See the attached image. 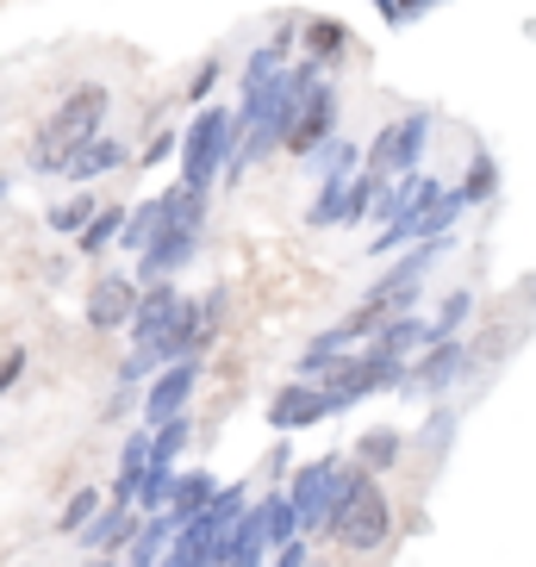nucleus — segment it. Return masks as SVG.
<instances>
[{
    "label": "nucleus",
    "instance_id": "28",
    "mask_svg": "<svg viewBox=\"0 0 536 567\" xmlns=\"http://www.w3.org/2000/svg\"><path fill=\"white\" fill-rule=\"evenodd\" d=\"M450 431H455V405H443V412H436L431 424H424V436H419V443H424V450H436V455H443V450H450Z\"/></svg>",
    "mask_w": 536,
    "mask_h": 567
},
{
    "label": "nucleus",
    "instance_id": "30",
    "mask_svg": "<svg viewBox=\"0 0 536 567\" xmlns=\"http://www.w3.org/2000/svg\"><path fill=\"white\" fill-rule=\"evenodd\" d=\"M213 82H218V56H206V63L194 69V87H187V94H194V101H206V94H213Z\"/></svg>",
    "mask_w": 536,
    "mask_h": 567
},
{
    "label": "nucleus",
    "instance_id": "1",
    "mask_svg": "<svg viewBox=\"0 0 536 567\" xmlns=\"http://www.w3.org/2000/svg\"><path fill=\"white\" fill-rule=\"evenodd\" d=\"M319 536H337L350 555H374L393 536V499L381 493L374 474L362 467H337V486H331V505H324V524Z\"/></svg>",
    "mask_w": 536,
    "mask_h": 567
},
{
    "label": "nucleus",
    "instance_id": "32",
    "mask_svg": "<svg viewBox=\"0 0 536 567\" xmlns=\"http://www.w3.org/2000/svg\"><path fill=\"white\" fill-rule=\"evenodd\" d=\"M436 0H393V13H400V25H412L419 13H431Z\"/></svg>",
    "mask_w": 536,
    "mask_h": 567
},
{
    "label": "nucleus",
    "instance_id": "35",
    "mask_svg": "<svg viewBox=\"0 0 536 567\" xmlns=\"http://www.w3.org/2000/svg\"><path fill=\"white\" fill-rule=\"evenodd\" d=\"M7 187H13V182H0V200H7Z\"/></svg>",
    "mask_w": 536,
    "mask_h": 567
},
{
    "label": "nucleus",
    "instance_id": "7",
    "mask_svg": "<svg viewBox=\"0 0 536 567\" xmlns=\"http://www.w3.org/2000/svg\"><path fill=\"white\" fill-rule=\"evenodd\" d=\"M331 132H337V87L319 75V82L306 87V101H300V113H293V125H287L281 151L287 156H319L324 144H331Z\"/></svg>",
    "mask_w": 536,
    "mask_h": 567
},
{
    "label": "nucleus",
    "instance_id": "14",
    "mask_svg": "<svg viewBox=\"0 0 536 567\" xmlns=\"http://www.w3.org/2000/svg\"><path fill=\"white\" fill-rule=\"evenodd\" d=\"M213 493H218V481L206 474V467H194V474H175V481H168V493H163V517H168V530H182L187 517H200Z\"/></svg>",
    "mask_w": 536,
    "mask_h": 567
},
{
    "label": "nucleus",
    "instance_id": "18",
    "mask_svg": "<svg viewBox=\"0 0 536 567\" xmlns=\"http://www.w3.org/2000/svg\"><path fill=\"white\" fill-rule=\"evenodd\" d=\"M400 455H405V431H393V424H374V431H362V443H355V467L374 474V481H381Z\"/></svg>",
    "mask_w": 536,
    "mask_h": 567
},
{
    "label": "nucleus",
    "instance_id": "10",
    "mask_svg": "<svg viewBox=\"0 0 536 567\" xmlns=\"http://www.w3.org/2000/svg\"><path fill=\"white\" fill-rule=\"evenodd\" d=\"M319 417H337V405H331V393H324L319 381H287L275 400H268V424L281 436H293V431H306V424H319Z\"/></svg>",
    "mask_w": 536,
    "mask_h": 567
},
{
    "label": "nucleus",
    "instance_id": "5",
    "mask_svg": "<svg viewBox=\"0 0 536 567\" xmlns=\"http://www.w3.org/2000/svg\"><path fill=\"white\" fill-rule=\"evenodd\" d=\"M431 125L436 118L424 113H400V118H386L381 132H374L369 156H362V175H374V182H400V175H412L424 156V144H431Z\"/></svg>",
    "mask_w": 536,
    "mask_h": 567
},
{
    "label": "nucleus",
    "instance_id": "9",
    "mask_svg": "<svg viewBox=\"0 0 536 567\" xmlns=\"http://www.w3.org/2000/svg\"><path fill=\"white\" fill-rule=\"evenodd\" d=\"M337 455H319V462H306L287 474V505H293V517H300V530H319L324 524V505H331V486H337Z\"/></svg>",
    "mask_w": 536,
    "mask_h": 567
},
{
    "label": "nucleus",
    "instance_id": "6",
    "mask_svg": "<svg viewBox=\"0 0 536 567\" xmlns=\"http://www.w3.org/2000/svg\"><path fill=\"white\" fill-rule=\"evenodd\" d=\"M400 355H386L381 343H369V350H355V355H343V362L324 374V393H331V405L337 412H350V405H362L369 393H386V386H400Z\"/></svg>",
    "mask_w": 536,
    "mask_h": 567
},
{
    "label": "nucleus",
    "instance_id": "22",
    "mask_svg": "<svg viewBox=\"0 0 536 567\" xmlns=\"http://www.w3.org/2000/svg\"><path fill=\"white\" fill-rule=\"evenodd\" d=\"M293 32V25H287ZM287 32L275 38V44H262V51H250V63H244V94H262L275 75H281V63H287Z\"/></svg>",
    "mask_w": 536,
    "mask_h": 567
},
{
    "label": "nucleus",
    "instance_id": "33",
    "mask_svg": "<svg viewBox=\"0 0 536 567\" xmlns=\"http://www.w3.org/2000/svg\"><path fill=\"white\" fill-rule=\"evenodd\" d=\"M369 7H381V19H386V25H400V13H393V0H369Z\"/></svg>",
    "mask_w": 536,
    "mask_h": 567
},
{
    "label": "nucleus",
    "instance_id": "20",
    "mask_svg": "<svg viewBox=\"0 0 536 567\" xmlns=\"http://www.w3.org/2000/svg\"><path fill=\"white\" fill-rule=\"evenodd\" d=\"M300 38H306V56H312L319 69H324V63H337V56L350 51V32H343L337 19H306Z\"/></svg>",
    "mask_w": 536,
    "mask_h": 567
},
{
    "label": "nucleus",
    "instance_id": "13",
    "mask_svg": "<svg viewBox=\"0 0 536 567\" xmlns=\"http://www.w3.org/2000/svg\"><path fill=\"white\" fill-rule=\"evenodd\" d=\"M132 530H137L132 505H106V499H101V512L87 517L75 536H82V549H87V555H118L125 543H132Z\"/></svg>",
    "mask_w": 536,
    "mask_h": 567
},
{
    "label": "nucleus",
    "instance_id": "23",
    "mask_svg": "<svg viewBox=\"0 0 536 567\" xmlns=\"http://www.w3.org/2000/svg\"><path fill=\"white\" fill-rule=\"evenodd\" d=\"M493 187H499V168H493V156H474V175L462 187H450V200L462 206V213H468V206H481L486 194H493Z\"/></svg>",
    "mask_w": 536,
    "mask_h": 567
},
{
    "label": "nucleus",
    "instance_id": "16",
    "mask_svg": "<svg viewBox=\"0 0 536 567\" xmlns=\"http://www.w3.org/2000/svg\"><path fill=\"white\" fill-rule=\"evenodd\" d=\"M118 163H125V144H118V137H87L82 151L63 163V175L75 187H87V182H101V175H113Z\"/></svg>",
    "mask_w": 536,
    "mask_h": 567
},
{
    "label": "nucleus",
    "instance_id": "15",
    "mask_svg": "<svg viewBox=\"0 0 536 567\" xmlns=\"http://www.w3.org/2000/svg\"><path fill=\"white\" fill-rule=\"evenodd\" d=\"M175 306H182L175 281H144V287H137V306H132V324H125V331L144 343V337H156L168 318H175Z\"/></svg>",
    "mask_w": 536,
    "mask_h": 567
},
{
    "label": "nucleus",
    "instance_id": "24",
    "mask_svg": "<svg viewBox=\"0 0 536 567\" xmlns=\"http://www.w3.org/2000/svg\"><path fill=\"white\" fill-rule=\"evenodd\" d=\"M156 218H163V194H156V200H137V213H125L118 244H125V250H144V237L156 231Z\"/></svg>",
    "mask_w": 536,
    "mask_h": 567
},
{
    "label": "nucleus",
    "instance_id": "4",
    "mask_svg": "<svg viewBox=\"0 0 536 567\" xmlns=\"http://www.w3.org/2000/svg\"><path fill=\"white\" fill-rule=\"evenodd\" d=\"M175 151H182V187L213 194V182L225 175V156H231V113L225 106H200L194 125L175 137Z\"/></svg>",
    "mask_w": 536,
    "mask_h": 567
},
{
    "label": "nucleus",
    "instance_id": "34",
    "mask_svg": "<svg viewBox=\"0 0 536 567\" xmlns=\"http://www.w3.org/2000/svg\"><path fill=\"white\" fill-rule=\"evenodd\" d=\"M87 567H118V561H113V555H94V561H87Z\"/></svg>",
    "mask_w": 536,
    "mask_h": 567
},
{
    "label": "nucleus",
    "instance_id": "27",
    "mask_svg": "<svg viewBox=\"0 0 536 567\" xmlns=\"http://www.w3.org/2000/svg\"><path fill=\"white\" fill-rule=\"evenodd\" d=\"M468 312H474V293H468V287H455L450 300H443V312L431 318V331H436V337H455L462 324H468Z\"/></svg>",
    "mask_w": 536,
    "mask_h": 567
},
{
    "label": "nucleus",
    "instance_id": "19",
    "mask_svg": "<svg viewBox=\"0 0 536 567\" xmlns=\"http://www.w3.org/2000/svg\"><path fill=\"white\" fill-rule=\"evenodd\" d=\"M256 512H262V543H268V549H281V543L300 536V517H293V505H287L281 486H275L268 499H256Z\"/></svg>",
    "mask_w": 536,
    "mask_h": 567
},
{
    "label": "nucleus",
    "instance_id": "21",
    "mask_svg": "<svg viewBox=\"0 0 536 567\" xmlns=\"http://www.w3.org/2000/svg\"><path fill=\"white\" fill-rule=\"evenodd\" d=\"M118 225H125V206H94V218L75 231L82 256H106V250H113V244H118Z\"/></svg>",
    "mask_w": 536,
    "mask_h": 567
},
{
    "label": "nucleus",
    "instance_id": "12",
    "mask_svg": "<svg viewBox=\"0 0 536 567\" xmlns=\"http://www.w3.org/2000/svg\"><path fill=\"white\" fill-rule=\"evenodd\" d=\"M132 306H137V281L132 275H101V281L87 287V324L94 331H118V324H132Z\"/></svg>",
    "mask_w": 536,
    "mask_h": 567
},
{
    "label": "nucleus",
    "instance_id": "26",
    "mask_svg": "<svg viewBox=\"0 0 536 567\" xmlns=\"http://www.w3.org/2000/svg\"><path fill=\"white\" fill-rule=\"evenodd\" d=\"M94 512H101V493H94V486H82V493H69V505L56 512V530H63V536H75V530H82V524H87Z\"/></svg>",
    "mask_w": 536,
    "mask_h": 567
},
{
    "label": "nucleus",
    "instance_id": "36",
    "mask_svg": "<svg viewBox=\"0 0 536 567\" xmlns=\"http://www.w3.org/2000/svg\"><path fill=\"white\" fill-rule=\"evenodd\" d=\"M306 567H312V561H306ZM319 567H324V561H319Z\"/></svg>",
    "mask_w": 536,
    "mask_h": 567
},
{
    "label": "nucleus",
    "instance_id": "25",
    "mask_svg": "<svg viewBox=\"0 0 536 567\" xmlns=\"http://www.w3.org/2000/svg\"><path fill=\"white\" fill-rule=\"evenodd\" d=\"M94 206H101V200H87V194H75V200H56L51 213H44V225H51V231H63V237H75L87 218H94Z\"/></svg>",
    "mask_w": 536,
    "mask_h": 567
},
{
    "label": "nucleus",
    "instance_id": "17",
    "mask_svg": "<svg viewBox=\"0 0 536 567\" xmlns=\"http://www.w3.org/2000/svg\"><path fill=\"white\" fill-rule=\"evenodd\" d=\"M369 343H381L386 355H400V362H412V350H424V343H436V331H431V318H419V312H400V318H386V324L369 337Z\"/></svg>",
    "mask_w": 536,
    "mask_h": 567
},
{
    "label": "nucleus",
    "instance_id": "29",
    "mask_svg": "<svg viewBox=\"0 0 536 567\" xmlns=\"http://www.w3.org/2000/svg\"><path fill=\"white\" fill-rule=\"evenodd\" d=\"M168 156H175V132H156V137H151V151L137 156V163L156 168V163H168Z\"/></svg>",
    "mask_w": 536,
    "mask_h": 567
},
{
    "label": "nucleus",
    "instance_id": "3",
    "mask_svg": "<svg viewBox=\"0 0 536 567\" xmlns=\"http://www.w3.org/2000/svg\"><path fill=\"white\" fill-rule=\"evenodd\" d=\"M106 106H113V94H106L101 82L69 87V101L56 106V113L38 125V137H32V175H63L69 156L82 151L87 137H101Z\"/></svg>",
    "mask_w": 536,
    "mask_h": 567
},
{
    "label": "nucleus",
    "instance_id": "8",
    "mask_svg": "<svg viewBox=\"0 0 536 567\" xmlns=\"http://www.w3.org/2000/svg\"><path fill=\"white\" fill-rule=\"evenodd\" d=\"M462 374H468V343L462 337H436V343H424L419 362L400 368V393H443Z\"/></svg>",
    "mask_w": 536,
    "mask_h": 567
},
{
    "label": "nucleus",
    "instance_id": "2",
    "mask_svg": "<svg viewBox=\"0 0 536 567\" xmlns=\"http://www.w3.org/2000/svg\"><path fill=\"white\" fill-rule=\"evenodd\" d=\"M206 200L213 194H194V187H168L163 194V218H156V231L144 237V256H137V275L132 281H168L175 268L194 262L200 250V225H206Z\"/></svg>",
    "mask_w": 536,
    "mask_h": 567
},
{
    "label": "nucleus",
    "instance_id": "31",
    "mask_svg": "<svg viewBox=\"0 0 536 567\" xmlns=\"http://www.w3.org/2000/svg\"><path fill=\"white\" fill-rule=\"evenodd\" d=\"M19 374H25V350H13V355H0V393H7V386H13Z\"/></svg>",
    "mask_w": 536,
    "mask_h": 567
},
{
    "label": "nucleus",
    "instance_id": "11",
    "mask_svg": "<svg viewBox=\"0 0 536 567\" xmlns=\"http://www.w3.org/2000/svg\"><path fill=\"white\" fill-rule=\"evenodd\" d=\"M194 381H200V362H194V355H187V362H163V368H156L151 393H144V424H163V417L187 412Z\"/></svg>",
    "mask_w": 536,
    "mask_h": 567
}]
</instances>
